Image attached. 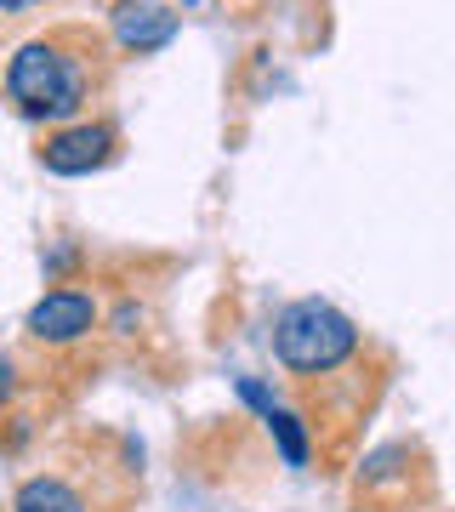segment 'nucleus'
Listing matches in <instances>:
<instances>
[{
    "mask_svg": "<svg viewBox=\"0 0 455 512\" xmlns=\"http://www.w3.org/2000/svg\"><path fill=\"white\" fill-rule=\"evenodd\" d=\"M114 154H120V131H114L109 120H74V126L46 137L40 165H46L52 177H86V171H103Z\"/></svg>",
    "mask_w": 455,
    "mask_h": 512,
    "instance_id": "nucleus-3",
    "label": "nucleus"
},
{
    "mask_svg": "<svg viewBox=\"0 0 455 512\" xmlns=\"http://www.w3.org/2000/svg\"><path fill=\"white\" fill-rule=\"evenodd\" d=\"M91 92V63L69 40H29L6 63V97L18 103L23 120H74Z\"/></svg>",
    "mask_w": 455,
    "mask_h": 512,
    "instance_id": "nucleus-1",
    "label": "nucleus"
},
{
    "mask_svg": "<svg viewBox=\"0 0 455 512\" xmlns=\"http://www.w3.org/2000/svg\"><path fill=\"white\" fill-rule=\"evenodd\" d=\"M273 353L291 376H330L359 353V325L319 296H302L273 319Z\"/></svg>",
    "mask_w": 455,
    "mask_h": 512,
    "instance_id": "nucleus-2",
    "label": "nucleus"
},
{
    "mask_svg": "<svg viewBox=\"0 0 455 512\" xmlns=\"http://www.w3.org/2000/svg\"><path fill=\"white\" fill-rule=\"evenodd\" d=\"M12 512H86V501H80V490H74L69 478L40 473V478H29V484L18 490Z\"/></svg>",
    "mask_w": 455,
    "mask_h": 512,
    "instance_id": "nucleus-6",
    "label": "nucleus"
},
{
    "mask_svg": "<svg viewBox=\"0 0 455 512\" xmlns=\"http://www.w3.org/2000/svg\"><path fill=\"white\" fill-rule=\"evenodd\" d=\"M23 6H35V0H0V12H23Z\"/></svg>",
    "mask_w": 455,
    "mask_h": 512,
    "instance_id": "nucleus-11",
    "label": "nucleus"
},
{
    "mask_svg": "<svg viewBox=\"0 0 455 512\" xmlns=\"http://www.w3.org/2000/svg\"><path fill=\"white\" fill-rule=\"evenodd\" d=\"M262 421H268V433H273V444H279L285 467H308V433H302V416H291V410L273 404Z\"/></svg>",
    "mask_w": 455,
    "mask_h": 512,
    "instance_id": "nucleus-7",
    "label": "nucleus"
},
{
    "mask_svg": "<svg viewBox=\"0 0 455 512\" xmlns=\"http://www.w3.org/2000/svg\"><path fill=\"white\" fill-rule=\"evenodd\" d=\"M131 325H143V308H137V302H126V308L114 313V330H120V336H131Z\"/></svg>",
    "mask_w": 455,
    "mask_h": 512,
    "instance_id": "nucleus-10",
    "label": "nucleus"
},
{
    "mask_svg": "<svg viewBox=\"0 0 455 512\" xmlns=\"http://www.w3.org/2000/svg\"><path fill=\"white\" fill-rule=\"evenodd\" d=\"M171 35H177V12L171 6H154V0H126L120 12H114V40L126 46V52H160V46H171Z\"/></svg>",
    "mask_w": 455,
    "mask_h": 512,
    "instance_id": "nucleus-5",
    "label": "nucleus"
},
{
    "mask_svg": "<svg viewBox=\"0 0 455 512\" xmlns=\"http://www.w3.org/2000/svg\"><path fill=\"white\" fill-rule=\"evenodd\" d=\"M188 6H194V0H188Z\"/></svg>",
    "mask_w": 455,
    "mask_h": 512,
    "instance_id": "nucleus-12",
    "label": "nucleus"
},
{
    "mask_svg": "<svg viewBox=\"0 0 455 512\" xmlns=\"http://www.w3.org/2000/svg\"><path fill=\"white\" fill-rule=\"evenodd\" d=\"M239 399L251 404L256 416H268V410H273V399H268V387H262V382H251V376H239Z\"/></svg>",
    "mask_w": 455,
    "mask_h": 512,
    "instance_id": "nucleus-8",
    "label": "nucleus"
},
{
    "mask_svg": "<svg viewBox=\"0 0 455 512\" xmlns=\"http://www.w3.org/2000/svg\"><path fill=\"white\" fill-rule=\"evenodd\" d=\"M12 393H18V365H12V359L0 353V404L12 399Z\"/></svg>",
    "mask_w": 455,
    "mask_h": 512,
    "instance_id": "nucleus-9",
    "label": "nucleus"
},
{
    "mask_svg": "<svg viewBox=\"0 0 455 512\" xmlns=\"http://www.w3.org/2000/svg\"><path fill=\"white\" fill-rule=\"evenodd\" d=\"M23 325H29V336L46 342V348H69V342H80V336L97 330V296L74 291V285H57V291H46L35 308H29Z\"/></svg>",
    "mask_w": 455,
    "mask_h": 512,
    "instance_id": "nucleus-4",
    "label": "nucleus"
}]
</instances>
